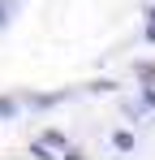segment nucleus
Returning a JSON list of instances; mask_svg holds the SVG:
<instances>
[{"instance_id": "5", "label": "nucleus", "mask_w": 155, "mask_h": 160, "mask_svg": "<svg viewBox=\"0 0 155 160\" xmlns=\"http://www.w3.org/2000/svg\"><path fill=\"white\" fill-rule=\"evenodd\" d=\"M142 39L155 48V4H147V13H142Z\"/></svg>"}, {"instance_id": "9", "label": "nucleus", "mask_w": 155, "mask_h": 160, "mask_svg": "<svg viewBox=\"0 0 155 160\" xmlns=\"http://www.w3.org/2000/svg\"><path fill=\"white\" fill-rule=\"evenodd\" d=\"M138 78H142V82L155 78V65H151V61H138Z\"/></svg>"}, {"instance_id": "1", "label": "nucleus", "mask_w": 155, "mask_h": 160, "mask_svg": "<svg viewBox=\"0 0 155 160\" xmlns=\"http://www.w3.org/2000/svg\"><path fill=\"white\" fill-rule=\"evenodd\" d=\"M108 147H112L116 156H134V152H142V138L134 130H112L108 134Z\"/></svg>"}, {"instance_id": "3", "label": "nucleus", "mask_w": 155, "mask_h": 160, "mask_svg": "<svg viewBox=\"0 0 155 160\" xmlns=\"http://www.w3.org/2000/svg\"><path fill=\"white\" fill-rule=\"evenodd\" d=\"M22 108H26V100H22V95H0V121H13Z\"/></svg>"}, {"instance_id": "4", "label": "nucleus", "mask_w": 155, "mask_h": 160, "mask_svg": "<svg viewBox=\"0 0 155 160\" xmlns=\"http://www.w3.org/2000/svg\"><path fill=\"white\" fill-rule=\"evenodd\" d=\"M26 156H35V160H60V152L48 147L43 138H30V143H26Z\"/></svg>"}, {"instance_id": "2", "label": "nucleus", "mask_w": 155, "mask_h": 160, "mask_svg": "<svg viewBox=\"0 0 155 160\" xmlns=\"http://www.w3.org/2000/svg\"><path fill=\"white\" fill-rule=\"evenodd\" d=\"M78 91H48V95H30L26 104L30 108H52V104H65V100H73Z\"/></svg>"}, {"instance_id": "8", "label": "nucleus", "mask_w": 155, "mask_h": 160, "mask_svg": "<svg viewBox=\"0 0 155 160\" xmlns=\"http://www.w3.org/2000/svg\"><path fill=\"white\" fill-rule=\"evenodd\" d=\"M13 13H17V0H0V30L13 22Z\"/></svg>"}, {"instance_id": "6", "label": "nucleus", "mask_w": 155, "mask_h": 160, "mask_svg": "<svg viewBox=\"0 0 155 160\" xmlns=\"http://www.w3.org/2000/svg\"><path fill=\"white\" fill-rule=\"evenodd\" d=\"M82 91H86V95H112V91H116V82H112V78H99V82H86Z\"/></svg>"}, {"instance_id": "7", "label": "nucleus", "mask_w": 155, "mask_h": 160, "mask_svg": "<svg viewBox=\"0 0 155 160\" xmlns=\"http://www.w3.org/2000/svg\"><path fill=\"white\" fill-rule=\"evenodd\" d=\"M134 100H138V104L147 108V112H155V87H151V82H142V87H138V95H134Z\"/></svg>"}]
</instances>
